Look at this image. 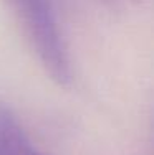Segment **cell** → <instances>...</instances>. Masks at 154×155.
Returning a JSON list of instances; mask_svg holds the SVG:
<instances>
[{
    "label": "cell",
    "instance_id": "obj_1",
    "mask_svg": "<svg viewBox=\"0 0 154 155\" xmlns=\"http://www.w3.org/2000/svg\"><path fill=\"white\" fill-rule=\"evenodd\" d=\"M15 21L45 73L60 86L71 83V63L51 0H7Z\"/></svg>",
    "mask_w": 154,
    "mask_h": 155
},
{
    "label": "cell",
    "instance_id": "obj_2",
    "mask_svg": "<svg viewBox=\"0 0 154 155\" xmlns=\"http://www.w3.org/2000/svg\"><path fill=\"white\" fill-rule=\"evenodd\" d=\"M0 155H42L13 110L0 104Z\"/></svg>",
    "mask_w": 154,
    "mask_h": 155
},
{
    "label": "cell",
    "instance_id": "obj_3",
    "mask_svg": "<svg viewBox=\"0 0 154 155\" xmlns=\"http://www.w3.org/2000/svg\"><path fill=\"white\" fill-rule=\"evenodd\" d=\"M104 2L111 3V5H126V3H129L131 0H104Z\"/></svg>",
    "mask_w": 154,
    "mask_h": 155
}]
</instances>
